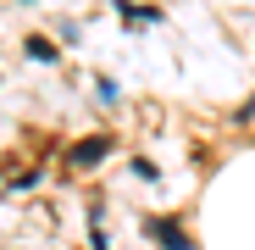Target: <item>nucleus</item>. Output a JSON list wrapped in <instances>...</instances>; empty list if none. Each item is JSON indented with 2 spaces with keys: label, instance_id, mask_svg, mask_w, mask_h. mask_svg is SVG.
Here are the masks:
<instances>
[{
  "label": "nucleus",
  "instance_id": "f257e3e1",
  "mask_svg": "<svg viewBox=\"0 0 255 250\" xmlns=\"http://www.w3.org/2000/svg\"><path fill=\"white\" fill-rule=\"evenodd\" d=\"M106 150H111V145H106V139H83V145H78V150H72V167H95V161H100V156H106Z\"/></svg>",
  "mask_w": 255,
  "mask_h": 250
}]
</instances>
